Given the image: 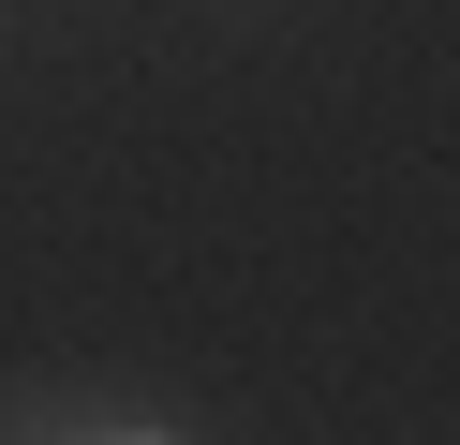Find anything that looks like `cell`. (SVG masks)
Masks as SVG:
<instances>
[{
  "mask_svg": "<svg viewBox=\"0 0 460 445\" xmlns=\"http://www.w3.org/2000/svg\"><path fill=\"white\" fill-rule=\"evenodd\" d=\"M0 431H90V445H149V401H104V386H45V401H0Z\"/></svg>",
  "mask_w": 460,
  "mask_h": 445,
  "instance_id": "1",
  "label": "cell"
}]
</instances>
